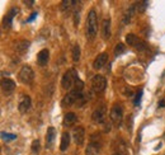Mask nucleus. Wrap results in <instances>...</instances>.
Instances as JSON below:
<instances>
[{
	"instance_id": "nucleus-1",
	"label": "nucleus",
	"mask_w": 165,
	"mask_h": 155,
	"mask_svg": "<svg viewBox=\"0 0 165 155\" xmlns=\"http://www.w3.org/2000/svg\"><path fill=\"white\" fill-rule=\"evenodd\" d=\"M98 32V18L95 10H90L86 18V37L89 40H93L97 36Z\"/></svg>"
},
{
	"instance_id": "nucleus-2",
	"label": "nucleus",
	"mask_w": 165,
	"mask_h": 155,
	"mask_svg": "<svg viewBox=\"0 0 165 155\" xmlns=\"http://www.w3.org/2000/svg\"><path fill=\"white\" fill-rule=\"evenodd\" d=\"M84 96H83V92H79L76 89H73L69 92L66 96L62 99V106L64 107H69L71 104H77V106H81L84 103Z\"/></svg>"
},
{
	"instance_id": "nucleus-3",
	"label": "nucleus",
	"mask_w": 165,
	"mask_h": 155,
	"mask_svg": "<svg viewBox=\"0 0 165 155\" xmlns=\"http://www.w3.org/2000/svg\"><path fill=\"white\" fill-rule=\"evenodd\" d=\"M79 79L77 78V73L75 69H70V70H67L62 75V79H61V87L64 89H71L73 85L76 83V80Z\"/></svg>"
},
{
	"instance_id": "nucleus-4",
	"label": "nucleus",
	"mask_w": 165,
	"mask_h": 155,
	"mask_svg": "<svg viewBox=\"0 0 165 155\" xmlns=\"http://www.w3.org/2000/svg\"><path fill=\"white\" fill-rule=\"evenodd\" d=\"M126 43L128 46H132L133 48H136L138 51H145L147 48L146 42L142 41L141 38H138L136 34H133V33H128L126 36Z\"/></svg>"
},
{
	"instance_id": "nucleus-5",
	"label": "nucleus",
	"mask_w": 165,
	"mask_h": 155,
	"mask_svg": "<svg viewBox=\"0 0 165 155\" xmlns=\"http://www.w3.org/2000/svg\"><path fill=\"white\" fill-rule=\"evenodd\" d=\"M18 78H19V81L23 83V84H31L34 79V71L33 69L28 65H24L22 66L21 71L18 74Z\"/></svg>"
},
{
	"instance_id": "nucleus-6",
	"label": "nucleus",
	"mask_w": 165,
	"mask_h": 155,
	"mask_svg": "<svg viewBox=\"0 0 165 155\" xmlns=\"http://www.w3.org/2000/svg\"><path fill=\"white\" fill-rule=\"evenodd\" d=\"M92 88L95 93H102L107 88V80L103 75H94L92 78Z\"/></svg>"
},
{
	"instance_id": "nucleus-7",
	"label": "nucleus",
	"mask_w": 165,
	"mask_h": 155,
	"mask_svg": "<svg viewBox=\"0 0 165 155\" xmlns=\"http://www.w3.org/2000/svg\"><path fill=\"white\" fill-rule=\"evenodd\" d=\"M111 119L117 127L121 126L123 119V109L119 104H114L111 109Z\"/></svg>"
},
{
	"instance_id": "nucleus-8",
	"label": "nucleus",
	"mask_w": 165,
	"mask_h": 155,
	"mask_svg": "<svg viewBox=\"0 0 165 155\" xmlns=\"http://www.w3.org/2000/svg\"><path fill=\"white\" fill-rule=\"evenodd\" d=\"M106 117H107V109L104 106L98 107L92 115V119L94 123H104L106 122Z\"/></svg>"
},
{
	"instance_id": "nucleus-9",
	"label": "nucleus",
	"mask_w": 165,
	"mask_h": 155,
	"mask_svg": "<svg viewBox=\"0 0 165 155\" xmlns=\"http://www.w3.org/2000/svg\"><path fill=\"white\" fill-rule=\"evenodd\" d=\"M73 139H74V142L76 145H83L84 144V140H85V130L84 127L81 126H77L73 130Z\"/></svg>"
},
{
	"instance_id": "nucleus-10",
	"label": "nucleus",
	"mask_w": 165,
	"mask_h": 155,
	"mask_svg": "<svg viewBox=\"0 0 165 155\" xmlns=\"http://www.w3.org/2000/svg\"><path fill=\"white\" fill-rule=\"evenodd\" d=\"M32 107V99L29 96H22L18 103V109L21 113H27Z\"/></svg>"
},
{
	"instance_id": "nucleus-11",
	"label": "nucleus",
	"mask_w": 165,
	"mask_h": 155,
	"mask_svg": "<svg viewBox=\"0 0 165 155\" xmlns=\"http://www.w3.org/2000/svg\"><path fill=\"white\" fill-rule=\"evenodd\" d=\"M107 60H108V54H106V52L99 54L97 57H95V60H94L93 67L95 69V70H100V69H103V66H106Z\"/></svg>"
},
{
	"instance_id": "nucleus-12",
	"label": "nucleus",
	"mask_w": 165,
	"mask_h": 155,
	"mask_svg": "<svg viewBox=\"0 0 165 155\" xmlns=\"http://www.w3.org/2000/svg\"><path fill=\"white\" fill-rule=\"evenodd\" d=\"M48 60H50V51L47 48H43L41 50L38 55H37V64L39 66H46L48 64Z\"/></svg>"
},
{
	"instance_id": "nucleus-13",
	"label": "nucleus",
	"mask_w": 165,
	"mask_h": 155,
	"mask_svg": "<svg viewBox=\"0 0 165 155\" xmlns=\"http://www.w3.org/2000/svg\"><path fill=\"white\" fill-rule=\"evenodd\" d=\"M18 13V9L17 8H12V9L8 12V14L4 17V21H3V27L4 28H10L12 27V23H13V18Z\"/></svg>"
},
{
	"instance_id": "nucleus-14",
	"label": "nucleus",
	"mask_w": 165,
	"mask_h": 155,
	"mask_svg": "<svg viewBox=\"0 0 165 155\" xmlns=\"http://www.w3.org/2000/svg\"><path fill=\"white\" fill-rule=\"evenodd\" d=\"M100 146L102 144L100 142H95L94 139L92 140V142L88 145V148L85 150V154L86 155H99V151H100Z\"/></svg>"
},
{
	"instance_id": "nucleus-15",
	"label": "nucleus",
	"mask_w": 165,
	"mask_h": 155,
	"mask_svg": "<svg viewBox=\"0 0 165 155\" xmlns=\"http://www.w3.org/2000/svg\"><path fill=\"white\" fill-rule=\"evenodd\" d=\"M55 137H56V130L55 127H48L47 132H46V148L51 149L52 145L55 142Z\"/></svg>"
},
{
	"instance_id": "nucleus-16",
	"label": "nucleus",
	"mask_w": 165,
	"mask_h": 155,
	"mask_svg": "<svg viewBox=\"0 0 165 155\" xmlns=\"http://www.w3.org/2000/svg\"><path fill=\"white\" fill-rule=\"evenodd\" d=\"M15 89V83L12 79H3L2 80V90L4 94H10Z\"/></svg>"
},
{
	"instance_id": "nucleus-17",
	"label": "nucleus",
	"mask_w": 165,
	"mask_h": 155,
	"mask_svg": "<svg viewBox=\"0 0 165 155\" xmlns=\"http://www.w3.org/2000/svg\"><path fill=\"white\" fill-rule=\"evenodd\" d=\"M126 145L122 140H116L113 142V154L118 155H126Z\"/></svg>"
},
{
	"instance_id": "nucleus-18",
	"label": "nucleus",
	"mask_w": 165,
	"mask_h": 155,
	"mask_svg": "<svg viewBox=\"0 0 165 155\" xmlns=\"http://www.w3.org/2000/svg\"><path fill=\"white\" fill-rule=\"evenodd\" d=\"M102 34H103V38L104 40H108L111 37V19L106 18L103 21L102 24Z\"/></svg>"
},
{
	"instance_id": "nucleus-19",
	"label": "nucleus",
	"mask_w": 165,
	"mask_h": 155,
	"mask_svg": "<svg viewBox=\"0 0 165 155\" xmlns=\"http://www.w3.org/2000/svg\"><path fill=\"white\" fill-rule=\"evenodd\" d=\"M70 134L69 132H62L61 135V144H60V150L61 151H65L67 148H69V145H70Z\"/></svg>"
},
{
	"instance_id": "nucleus-20",
	"label": "nucleus",
	"mask_w": 165,
	"mask_h": 155,
	"mask_svg": "<svg viewBox=\"0 0 165 155\" xmlns=\"http://www.w3.org/2000/svg\"><path fill=\"white\" fill-rule=\"evenodd\" d=\"M29 45H31L29 41H27V40L18 41V42H17V45H15V51H17V52H19V54H24L25 51L28 50Z\"/></svg>"
},
{
	"instance_id": "nucleus-21",
	"label": "nucleus",
	"mask_w": 165,
	"mask_h": 155,
	"mask_svg": "<svg viewBox=\"0 0 165 155\" xmlns=\"http://www.w3.org/2000/svg\"><path fill=\"white\" fill-rule=\"evenodd\" d=\"M76 119H77V117L74 112H69V113H66L65 117H64V125L65 126H71L76 122Z\"/></svg>"
},
{
	"instance_id": "nucleus-22",
	"label": "nucleus",
	"mask_w": 165,
	"mask_h": 155,
	"mask_svg": "<svg viewBox=\"0 0 165 155\" xmlns=\"http://www.w3.org/2000/svg\"><path fill=\"white\" fill-rule=\"evenodd\" d=\"M74 4H76V2H71V0H64V2L61 3V10L65 14L69 13L74 8Z\"/></svg>"
},
{
	"instance_id": "nucleus-23",
	"label": "nucleus",
	"mask_w": 165,
	"mask_h": 155,
	"mask_svg": "<svg viewBox=\"0 0 165 155\" xmlns=\"http://www.w3.org/2000/svg\"><path fill=\"white\" fill-rule=\"evenodd\" d=\"M71 56H73V61L77 62L80 60V46L79 45H74L71 50Z\"/></svg>"
},
{
	"instance_id": "nucleus-24",
	"label": "nucleus",
	"mask_w": 165,
	"mask_h": 155,
	"mask_svg": "<svg viewBox=\"0 0 165 155\" xmlns=\"http://www.w3.org/2000/svg\"><path fill=\"white\" fill-rule=\"evenodd\" d=\"M147 5H149V2H138L137 4H135L136 12H137V13H144V12L146 10Z\"/></svg>"
},
{
	"instance_id": "nucleus-25",
	"label": "nucleus",
	"mask_w": 165,
	"mask_h": 155,
	"mask_svg": "<svg viewBox=\"0 0 165 155\" xmlns=\"http://www.w3.org/2000/svg\"><path fill=\"white\" fill-rule=\"evenodd\" d=\"M126 51V46L123 43H118L116 47H114V55L116 56H121L123 52Z\"/></svg>"
},
{
	"instance_id": "nucleus-26",
	"label": "nucleus",
	"mask_w": 165,
	"mask_h": 155,
	"mask_svg": "<svg viewBox=\"0 0 165 155\" xmlns=\"http://www.w3.org/2000/svg\"><path fill=\"white\" fill-rule=\"evenodd\" d=\"M31 148H32V153L33 154H38L39 150H41V142H39V140H33Z\"/></svg>"
},
{
	"instance_id": "nucleus-27",
	"label": "nucleus",
	"mask_w": 165,
	"mask_h": 155,
	"mask_svg": "<svg viewBox=\"0 0 165 155\" xmlns=\"http://www.w3.org/2000/svg\"><path fill=\"white\" fill-rule=\"evenodd\" d=\"M2 137H3V140L5 141H12V140H15L17 139V135L14 134H8V132H2Z\"/></svg>"
},
{
	"instance_id": "nucleus-28",
	"label": "nucleus",
	"mask_w": 165,
	"mask_h": 155,
	"mask_svg": "<svg viewBox=\"0 0 165 155\" xmlns=\"http://www.w3.org/2000/svg\"><path fill=\"white\" fill-rule=\"evenodd\" d=\"M80 21V12L79 10H74V24L77 25Z\"/></svg>"
},
{
	"instance_id": "nucleus-29",
	"label": "nucleus",
	"mask_w": 165,
	"mask_h": 155,
	"mask_svg": "<svg viewBox=\"0 0 165 155\" xmlns=\"http://www.w3.org/2000/svg\"><path fill=\"white\" fill-rule=\"evenodd\" d=\"M141 96H142V92L140 90L137 94H136V98H135V106H138L140 104V102H141Z\"/></svg>"
},
{
	"instance_id": "nucleus-30",
	"label": "nucleus",
	"mask_w": 165,
	"mask_h": 155,
	"mask_svg": "<svg viewBox=\"0 0 165 155\" xmlns=\"http://www.w3.org/2000/svg\"><path fill=\"white\" fill-rule=\"evenodd\" d=\"M37 15H38V14H37V12H34V13H32V15H31V17H29V18L27 19V22H32V21H34V19H36V18H37Z\"/></svg>"
},
{
	"instance_id": "nucleus-31",
	"label": "nucleus",
	"mask_w": 165,
	"mask_h": 155,
	"mask_svg": "<svg viewBox=\"0 0 165 155\" xmlns=\"http://www.w3.org/2000/svg\"><path fill=\"white\" fill-rule=\"evenodd\" d=\"M24 4H27L28 6H32L34 4V2H33V0H24Z\"/></svg>"
},
{
	"instance_id": "nucleus-32",
	"label": "nucleus",
	"mask_w": 165,
	"mask_h": 155,
	"mask_svg": "<svg viewBox=\"0 0 165 155\" xmlns=\"http://www.w3.org/2000/svg\"><path fill=\"white\" fill-rule=\"evenodd\" d=\"M159 106H160V108H163V107L165 106V100H160V103H159Z\"/></svg>"
}]
</instances>
